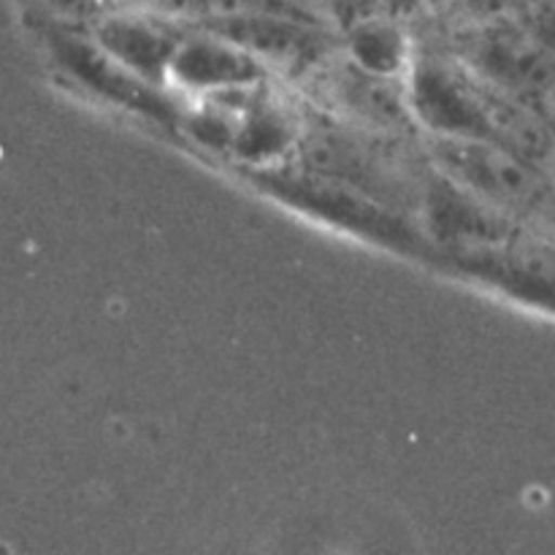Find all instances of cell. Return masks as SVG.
Masks as SVG:
<instances>
[{
    "mask_svg": "<svg viewBox=\"0 0 555 555\" xmlns=\"http://www.w3.org/2000/svg\"><path fill=\"white\" fill-rule=\"evenodd\" d=\"M195 27H204L238 43L269 70L307 74V70L320 68L331 54L328 33L320 27L314 16L258 11V14L231 16V20L206 22Z\"/></svg>",
    "mask_w": 555,
    "mask_h": 555,
    "instance_id": "obj_5",
    "label": "cell"
},
{
    "mask_svg": "<svg viewBox=\"0 0 555 555\" xmlns=\"http://www.w3.org/2000/svg\"><path fill=\"white\" fill-rule=\"evenodd\" d=\"M157 14L171 20H184L190 25H206V22L231 20L242 14H258V11H285V14H309L296 0H152Z\"/></svg>",
    "mask_w": 555,
    "mask_h": 555,
    "instance_id": "obj_11",
    "label": "cell"
},
{
    "mask_svg": "<svg viewBox=\"0 0 555 555\" xmlns=\"http://www.w3.org/2000/svg\"><path fill=\"white\" fill-rule=\"evenodd\" d=\"M377 5H379V14L390 16V20H399L406 25V22L426 14L431 0H377Z\"/></svg>",
    "mask_w": 555,
    "mask_h": 555,
    "instance_id": "obj_15",
    "label": "cell"
},
{
    "mask_svg": "<svg viewBox=\"0 0 555 555\" xmlns=\"http://www.w3.org/2000/svg\"><path fill=\"white\" fill-rule=\"evenodd\" d=\"M439 173L507 215H542L555 206L547 168L524 160L488 139H431Z\"/></svg>",
    "mask_w": 555,
    "mask_h": 555,
    "instance_id": "obj_1",
    "label": "cell"
},
{
    "mask_svg": "<svg viewBox=\"0 0 555 555\" xmlns=\"http://www.w3.org/2000/svg\"><path fill=\"white\" fill-rule=\"evenodd\" d=\"M266 76L269 68L258 63L247 49L195 25L184 30L166 70V81L209 95L249 90Z\"/></svg>",
    "mask_w": 555,
    "mask_h": 555,
    "instance_id": "obj_6",
    "label": "cell"
},
{
    "mask_svg": "<svg viewBox=\"0 0 555 555\" xmlns=\"http://www.w3.org/2000/svg\"><path fill=\"white\" fill-rule=\"evenodd\" d=\"M325 9V14L334 20V25L339 30L356 25L358 20H366V16L379 14L377 0H320Z\"/></svg>",
    "mask_w": 555,
    "mask_h": 555,
    "instance_id": "obj_13",
    "label": "cell"
},
{
    "mask_svg": "<svg viewBox=\"0 0 555 555\" xmlns=\"http://www.w3.org/2000/svg\"><path fill=\"white\" fill-rule=\"evenodd\" d=\"M542 112H545L547 114V117H551V122L555 125V85L551 87V90H547V95L545 98H542Z\"/></svg>",
    "mask_w": 555,
    "mask_h": 555,
    "instance_id": "obj_17",
    "label": "cell"
},
{
    "mask_svg": "<svg viewBox=\"0 0 555 555\" xmlns=\"http://www.w3.org/2000/svg\"><path fill=\"white\" fill-rule=\"evenodd\" d=\"M404 79L412 119L431 130L434 139H488L477 76L464 63L412 60Z\"/></svg>",
    "mask_w": 555,
    "mask_h": 555,
    "instance_id": "obj_4",
    "label": "cell"
},
{
    "mask_svg": "<svg viewBox=\"0 0 555 555\" xmlns=\"http://www.w3.org/2000/svg\"><path fill=\"white\" fill-rule=\"evenodd\" d=\"M553 166H555V160H553Z\"/></svg>",
    "mask_w": 555,
    "mask_h": 555,
    "instance_id": "obj_18",
    "label": "cell"
},
{
    "mask_svg": "<svg viewBox=\"0 0 555 555\" xmlns=\"http://www.w3.org/2000/svg\"><path fill=\"white\" fill-rule=\"evenodd\" d=\"M130 3H133V0H130Z\"/></svg>",
    "mask_w": 555,
    "mask_h": 555,
    "instance_id": "obj_19",
    "label": "cell"
},
{
    "mask_svg": "<svg viewBox=\"0 0 555 555\" xmlns=\"http://www.w3.org/2000/svg\"><path fill=\"white\" fill-rule=\"evenodd\" d=\"M426 215L428 228L434 236H439L448 253L488 247L520 231L513 215L477 198L475 193L455 184L444 173H439V182L428 188Z\"/></svg>",
    "mask_w": 555,
    "mask_h": 555,
    "instance_id": "obj_8",
    "label": "cell"
},
{
    "mask_svg": "<svg viewBox=\"0 0 555 555\" xmlns=\"http://www.w3.org/2000/svg\"><path fill=\"white\" fill-rule=\"evenodd\" d=\"M60 57L68 63L70 76L79 81H85L90 90H95L98 95L108 98V101H117L122 106L135 108V112L146 114V117H160L163 103L160 98L152 92L150 81L139 79L133 70L125 68L122 63L112 57L95 38H76L70 33V38H60Z\"/></svg>",
    "mask_w": 555,
    "mask_h": 555,
    "instance_id": "obj_9",
    "label": "cell"
},
{
    "mask_svg": "<svg viewBox=\"0 0 555 555\" xmlns=\"http://www.w3.org/2000/svg\"><path fill=\"white\" fill-rule=\"evenodd\" d=\"M54 5H57L63 14L74 16V20H87V16H101V5L106 3V0H52Z\"/></svg>",
    "mask_w": 555,
    "mask_h": 555,
    "instance_id": "obj_16",
    "label": "cell"
},
{
    "mask_svg": "<svg viewBox=\"0 0 555 555\" xmlns=\"http://www.w3.org/2000/svg\"><path fill=\"white\" fill-rule=\"evenodd\" d=\"M464 65L504 92L540 103L555 85V54L534 41L515 16L477 22L464 41Z\"/></svg>",
    "mask_w": 555,
    "mask_h": 555,
    "instance_id": "obj_3",
    "label": "cell"
},
{
    "mask_svg": "<svg viewBox=\"0 0 555 555\" xmlns=\"http://www.w3.org/2000/svg\"><path fill=\"white\" fill-rule=\"evenodd\" d=\"M182 36L184 27H179L171 16L139 11H103L92 27V38L117 63L150 85L166 81L168 60Z\"/></svg>",
    "mask_w": 555,
    "mask_h": 555,
    "instance_id": "obj_7",
    "label": "cell"
},
{
    "mask_svg": "<svg viewBox=\"0 0 555 555\" xmlns=\"http://www.w3.org/2000/svg\"><path fill=\"white\" fill-rule=\"evenodd\" d=\"M341 33H345L347 60L352 65L383 79H404L412 65V47L404 22L372 14Z\"/></svg>",
    "mask_w": 555,
    "mask_h": 555,
    "instance_id": "obj_10",
    "label": "cell"
},
{
    "mask_svg": "<svg viewBox=\"0 0 555 555\" xmlns=\"http://www.w3.org/2000/svg\"><path fill=\"white\" fill-rule=\"evenodd\" d=\"M464 5L466 14L477 22H491L502 20V16H513L515 9L520 5V0H459Z\"/></svg>",
    "mask_w": 555,
    "mask_h": 555,
    "instance_id": "obj_14",
    "label": "cell"
},
{
    "mask_svg": "<svg viewBox=\"0 0 555 555\" xmlns=\"http://www.w3.org/2000/svg\"><path fill=\"white\" fill-rule=\"evenodd\" d=\"M453 266L461 274L493 287L502 296L555 320V244L518 231L499 244L459 249Z\"/></svg>",
    "mask_w": 555,
    "mask_h": 555,
    "instance_id": "obj_2",
    "label": "cell"
},
{
    "mask_svg": "<svg viewBox=\"0 0 555 555\" xmlns=\"http://www.w3.org/2000/svg\"><path fill=\"white\" fill-rule=\"evenodd\" d=\"M513 16L540 47L555 54V0H520Z\"/></svg>",
    "mask_w": 555,
    "mask_h": 555,
    "instance_id": "obj_12",
    "label": "cell"
}]
</instances>
